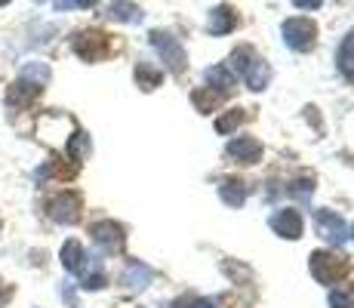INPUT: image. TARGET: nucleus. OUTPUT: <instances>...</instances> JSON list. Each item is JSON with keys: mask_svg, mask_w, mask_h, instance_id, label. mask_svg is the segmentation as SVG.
Wrapping results in <instances>:
<instances>
[{"mask_svg": "<svg viewBox=\"0 0 354 308\" xmlns=\"http://www.w3.org/2000/svg\"><path fill=\"white\" fill-rule=\"evenodd\" d=\"M86 152H90V139H86V133H74L71 142H68V157H71V161H84Z\"/></svg>", "mask_w": 354, "mask_h": 308, "instance_id": "nucleus-15", "label": "nucleus"}, {"mask_svg": "<svg viewBox=\"0 0 354 308\" xmlns=\"http://www.w3.org/2000/svg\"><path fill=\"white\" fill-rule=\"evenodd\" d=\"M93 241H96L99 246H105L108 253L120 250V244H124L120 225H114V222H99V225H93Z\"/></svg>", "mask_w": 354, "mask_h": 308, "instance_id": "nucleus-7", "label": "nucleus"}, {"mask_svg": "<svg viewBox=\"0 0 354 308\" xmlns=\"http://www.w3.org/2000/svg\"><path fill=\"white\" fill-rule=\"evenodd\" d=\"M74 50H77V56L84 59H99L102 53H105V37H102L99 31H84L74 37Z\"/></svg>", "mask_w": 354, "mask_h": 308, "instance_id": "nucleus-6", "label": "nucleus"}, {"mask_svg": "<svg viewBox=\"0 0 354 308\" xmlns=\"http://www.w3.org/2000/svg\"><path fill=\"white\" fill-rule=\"evenodd\" d=\"M136 78H139V84L145 87V90H151V87L160 80V71H158V68H151V65H145V62H142V65L136 68Z\"/></svg>", "mask_w": 354, "mask_h": 308, "instance_id": "nucleus-18", "label": "nucleus"}, {"mask_svg": "<svg viewBox=\"0 0 354 308\" xmlns=\"http://www.w3.org/2000/svg\"><path fill=\"white\" fill-rule=\"evenodd\" d=\"M192 308H216L209 299H197V302H192Z\"/></svg>", "mask_w": 354, "mask_h": 308, "instance_id": "nucleus-21", "label": "nucleus"}, {"mask_svg": "<svg viewBox=\"0 0 354 308\" xmlns=\"http://www.w3.org/2000/svg\"><path fill=\"white\" fill-rule=\"evenodd\" d=\"M62 265L71 271V275H80V271L86 269V250L77 241H68L62 246Z\"/></svg>", "mask_w": 354, "mask_h": 308, "instance_id": "nucleus-10", "label": "nucleus"}, {"mask_svg": "<svg viewBox=\"0 0 354 308\" xmlns=\"http://www.w3.org/2000/svg\"><path fill=\"white\" fill-rule=\"evenodd\" d=\"M241 120H243V114H241V111H231L228 118H222L219 123H216V127H219V133H228V129L234 127V123H241Z\"/></svg>", "mask_w": 354, "mask_h": 308, "instance_id": "nucleus-20", "label": "nucleus"}, {"mask_svg": "<svg viewBox=\"0 0 354 308\" xmlns=\"http://www.w3.org/2000/svg\"><path fill=\"white\" fill-rule=\"evenodd\" d=\"M207 78H209V84H216L219 90H231L234 87V78H231V71L225 65H219V68H209L207 71Z\"/></svg>", "mask_w": 354, "mask_h": 308, "instance_id": "nucleus-16", "label": "nucleus"}, {"mask_svg": "<svg viewBox=\"0 0 354 308\" xmlns=\"http://www.w3.org/2000/svg\"><path fill=\"white\" fill-rule=\"evenodd\" d=\"M330 305L333 308H354V290H351V287H342V290H336L330 296Z\"/></svg>", "mask_w": 354, "mask_h": 308, "instance_id": "nucleus-19", "label": "nucleus"}, {"mask_svg": "<svg viewBox=\"0 0 354 308\" xmlns=\"http://www.w3.org/2000/svg\"><path fill=\"white\" fill-rule=\"evenodd\" d=\"M154 46L160 50L163 62H167L173 71H182V68H185V53H182V46L176 44L169 34H154Z\"/></svg>", "mask_w": 354, "mask_h": 308, "instance_id": "nucleus-3", "label": "nucleus"}, {"mask_svg": "<svg viewBox=\"0 0 354 308\" xmlns=\"http://www.w3.org/2000/svg\"><path fill=\"white\" fill-rule=\"evenodd\" d=\"M37 93H40V87L28 84V80H19V84L10 87V93H6V102H10V105H22V102H31Z\"/></svg>", "mask_w": 354, "mask_h": 308, "instance_id": "nucleus-12", "label": "nucleus"}, {"mask_svg": "<svg viewBox=\"0 0 354 308\" xmlns=\"http://www.w3.org/2000/svg\"><path fill=\"white\" fill-rule=\"evenodd\" d=\"M124 280L129 287H145L148 280H151V269H148V265H142V262H129Z\"/></svg>", "mask_w": 354, "mask_h": 308, "instance_id": "nucleus-13", "label": "nucleus"}, {"mask_svg": "<svg viewBox=\"0 0 354 308\" xmlns=\"http://www.w3.org/2000/svg\"><path fill=\"white\" fill-rule=\"evenodd\" d=\"M231 25H234V12H231L228 6H219V10L213 12V19H209L213 34H225V31H231Z\"/></svg>", "mask_w": 354, "mask_h": 308, "instance_id": "nucleus-14", "label": "nucleus"}, {"mask_svg": "<svg viewBox=\"0 0 354 308\" xmlns=\"http://www.w3.org/2000/svg\"><path fill=\"white\" fill-rule=\"evenodd\" d=\"M339 269H342V262H336V256H330V253H315L311 256V275L321 280V284H333Z\"/></svg>", "mask_w": 354, "mask_h": 308, "instance_id": "nucleus-4", "label": "nucleus"}, {"mask_svg": "<svg viewBox=\"0 0 354 308\" xmlns=\"http://www.w3.org/2000/svg\"><path fill=\"white\" fill-rule=\"evenodd\" d=\"M3 299H6V290H3V284H0V302H3Z\"/></svg>", "mask_w": 354, "mask_h": 308, "instance_id": "nucleus-22", "label": "nucleus"}, {"mask_svg": "<svg viewBox=\"0 0 354 308\" xmlns=\"http://www.w3.org/2000/svg\"><path fill=\"white\" fill-rule=\"evenodd\" d=\"M315 219H317V228H321V235L326 237V241L342 244V237H345V225H342V219H339L336 213H326V210H317Z\"/></svg>", "mask_w": 354, "mask_h": 308, "instance_id": "nucleus-8", "label": "nucleus"}, {"mask_svg": "<svg viewBox=\"0 0 354 308\" xmlns=\"http://www.w3.org/2000/svg\"><path fill=\"white\" fill-rule=\"evenodd\" d=\"M339 71L348 80H354V31L342 40V46H339Z\"/></svg>", "mask_w": 354, "mask_h": 308, "instance_id": "nucleus-11", "label": "nucleus"}, {"mask_svg": "<svg viewBox=\"0 0 354 308\" xmlns=\"http://www.w3.org/2000/svg\"><path fill=\"white\" fill-rule=\"evenodd\" d=\"M315 25L308 22V19H290L287 25H283V37H287V44L292 50H308L311 44H315Z\"/></svg>", "mask_w": 354, "mask_h": 308, "instance_id": "nucleus-2", "label": "nucleus"}, {"mask_svg": "<svg viewBox=\"0 0 354 308\" xmlns=\"http://www.w3.org/2000/svg\"><path fill=\"white\" fill-rule=\"evenodd\" d=\"M228 154L237 157L241 163H256L259 154H262V145H259L256 139H250V136H241V139H234L228 145Z\"/></svg>", "mask_w": 354, "mask_h": 308, "instance_id": "nucleus-9", "label": "nucleus"}, {"mask_svg": "<svg viewBox=\"0 0 354 308\" xmlns=\"http://www.w3.org/2000/svg\"><path fill=\"white\" fill-rule=\"evenodd\" d=\"M271 228H274L277 235L292 237V241H296V237L302 235V216H299L296 210H281V213L271 216Z\"/></svg>", "mask_w": 354, "mask_h": 308, "instance_id": "nucleus-5", "label": "nucleus"}, {"mask_svg": "<svg viewBox=\"0 0 354 308\" xmlns=\"http://www.w3.org/2000/svg\"><path fill=\"white\" fill-rule=\"evenodd\" d=\"M50 216L62 225H74L80 219V197L74 191H65V194L53 197L50 201Z\"/></svg>", "mask_w": 354, "mask_h": 308, "instance_id": "nucleus-1", "label": "nucleus"}, {"mask_svg": "<svg viewBox=\"0 0 354 308\" xmlns=\"http://www.w3.org/2000/svg\"><path fill=\"white\" fill-rule=\"evenodd\" d=\"M243 182H225L222 185V197H225V203H231V207H237V203H243Z\"/></svg>", "mask_w": 354, "mask_h": 308, "instance_id": "nucleus-17", "label": "nucleus"}]
</instances>
